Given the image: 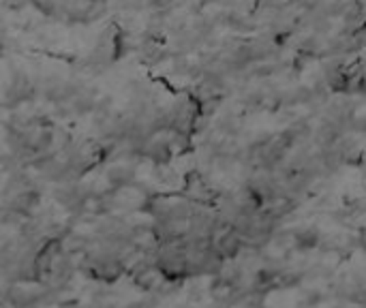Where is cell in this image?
Masks as SVG:
<instances>
[{"label": "cell", "instance_id": "1", "mask_svg": "<svg viewBox=\"0 0 366 308\" xmlns=\"http://www.w3.org/2000/svg\"><path fill=\"white\" fill-rule=\"evenodd\" d=\"M294 242L300 249H313V247H317L319 236H317L315 229H302V231H298V234L294 236Z\"/></svg>", "mask_w": 366, "mask_h": 308}]
</instances>
